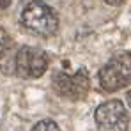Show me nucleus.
Returning a JSON list of instances; mask_svg holds the SVG:
<instances>
[{
	"instance_id": "obj_10",
	"label": "nucleus",
	"mask_w": 131,
	"mask_h": 131,
	"mask_svg": "<svg viewBox=\"0 0 131 131\" xmlns=\"http://www.w3.org/2000/svg\"><path fill=\"white\" fill-rule=\"evenodd\" d=\"M128 103H129V106H131V90L128 92Z\"/></svg>"
},
{
	"instance_id": "obj_6",
	"label": "nucleus",
	"mask_w": 131,
	"mask_h": 131,
	"mask_svg": "<svg viewBox=\"0 0 131 131\" xmlns=\"http://www.w3.org/2000/svg\"><path fill=\"white\" fill-rule=\"evenodd\" d=\"M11 46H13V37L7 34L5 28L0 27V57H4L11 50Z\"/></svg>"
},
{
	"instance_id": "obj_9",
	"label": "nucleus",
	"mask_w": 131,
	"mask_h": 131,
	"mask_svg": "<svg viewBox=\"0 0 131 131\" xmlns=\"http://www.w3.org/2000/svg\"><path fill=\"white\" fill-rule=\"evenodd\" d=\"M108 5H119V4H122L124 0H105Z\"/></svg>"
},
{
	"instance_id": "obj_4",
	"label": "nucleus",
	"mask_w": 131,
	"mask_h": 131,
	"mask_svg": "<svg viewBox=\"0 0 131 131\" xmlns=\"http://www.w3.org/2000/svg\"><path fill=\"white\" fill-rule=\"evenodd\" d=\"M48 69V55L34 46H21L14 57V73L23 80L41 78Z\"/></svg>"
},
{
	"instance_id": "obj_5",
	"label": "nucleus",
	"mask_w": 131,
	"mask_h": 131,
	"mask_svg": "<svg viewBox=\"0 0 131 131\" xmlns=\"http://www.w3.org/2000/svg\"><path fill=\"white\" fill-rule=\"evenodd\" d=\"M96 126L99 131H128L129 115L119 99H110L99 105L94 113Z\"/></svg>"
},
{
	"instance_id": "obj_1",
	"label": "nucleus",
	"mask_w": 131,
	"mask_h": 131,
	"mask_svg": "<svg viewBox=\"0 0 131 131\" xmlns=\"http://www.w3.org/2000/svg\"><path fill=\"white\" fill-rule=\"evenodd\" d=\"M21 25L39 37H51L59 30L57 13L43 0H30L21 11Z\"/></svg>"
},
{
	"instance_id": "obj_3",
	"label": "nucleus",
	"mask_w": 131,
	"mask_h": 131,
	"mask_svg": "<svg viewBox=\"0 0 131 131\" xmlns=\"http://www.w3.org/2000/svg\"><path fill=\"white\" fill-rule=\"evenodd\" d=\"M51 87L55 94L62 96L71 101H80L89 94L90 80L83 67H80L76 73H66V71H55L51 76Z\"/></svg>"
},
{
	"instance_id": "obj_7",
	"label": "nucleus",
	"mask_w": 131,
	"mask_h": 131,
	"mask_svg": "<svg viewBox=\"0 0 131 131\" xmlns=\"http://www.w3.org/2000/svg\"><path fill=\"white\" fill-rule=\"evenodd\" d=\"M32 131H60V128L57 126V122L55 121H51V119H43V121H39Z\"/></svg>"
},
{
	"instance_id": "obj_2",
	"label": "nucleus",
	"mask_w": 131,
	"mask_h": 131,
	"mask_svg": "<svg viewBox=\"0 0 131 131\" xmlns=\"http://www.w3.org/2000/svg\"><path fill=\"white\" fill-rule=\"evenodd\" d=\"M99 85L106 92H115L131 85V50L112 57L101 67Z\"/></svg>"
},
{
	"instance_id": "obj_8",
	"label": "nucleus",
	"mask_w": 131,
	"mask_h": 131,
	"mask_svg": "<svg viewBox=\"0 0 131 131\" xmlns=\"http://www.w3.org/2000/svg\"><path fill=\"white\" fill-rule=\"evenodd\" d=\"M11 2H13V0H0V9L9 7V5H11Z\"/></svg>"
}]
</instances>
